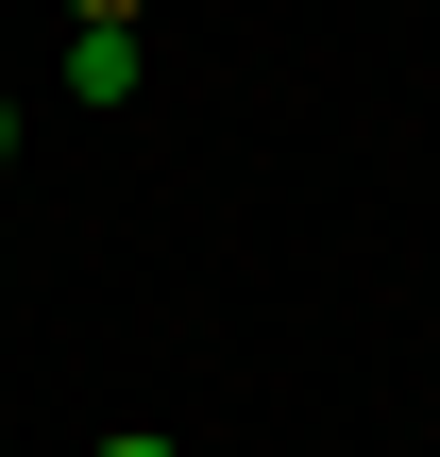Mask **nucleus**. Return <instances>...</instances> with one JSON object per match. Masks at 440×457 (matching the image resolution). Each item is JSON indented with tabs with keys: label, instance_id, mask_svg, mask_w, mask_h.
Instances as JSON below:
<instances>
[{
	"label": "nucleus",
	"instance_id": "obj_1",
	"mask_svg": "<svg viewBox=\"0 0 440 457\" xmlns=\"http://www.w3.org/2000/svg\"><path fill=\"white\" fill-rule=\"evenodd\" d=\"M68 85L85 102H136V34H68Z\"/></svg>",
	"mask_w": 440,
	"mask_h": 457
},
{
	"label": "nucleus",
	"instance_id": "obj_2",
	"mask_svg": "<svg viewBox=\"0 0 440 457\" xmlns=\"http://www.w3.org/2000/svg\"><path fill=\"white\" fill-rule=\"evenodd\" d=\"M85 457H187V441H170V424H119V441H85Z\"/></svg>",
	"mask_w": 440,
	"mask_h": 457
},
{
	"label": "nucleus",
	"instance_id": "obj_3",
	"mask_svg": "<svg viewBox=\"0 0 440 457\" xmlns=\"http://www.w3.org/2000/svg\"><path fill=\"white\" fill-rule=\"evenodd\" d=\"M68 34H136V0H68Z\"/></svg>",
	"mask_w": 440,
	"mask_h": 457
},
{
	"label": "nucleus",
	"instance_id": "obj_4",
	"mask_svg": "<svg viewBox=\"0 0 440 457\" xmlns=\"http://www.w3.org/2000/svg\"><path fill=\"white\" fill-rule=\"evenodd\" d=\"M0 170H17V102H0Z\"/></svg>",
	"mask_w": 440,
	"mask_h": 457
}]
</instances>
